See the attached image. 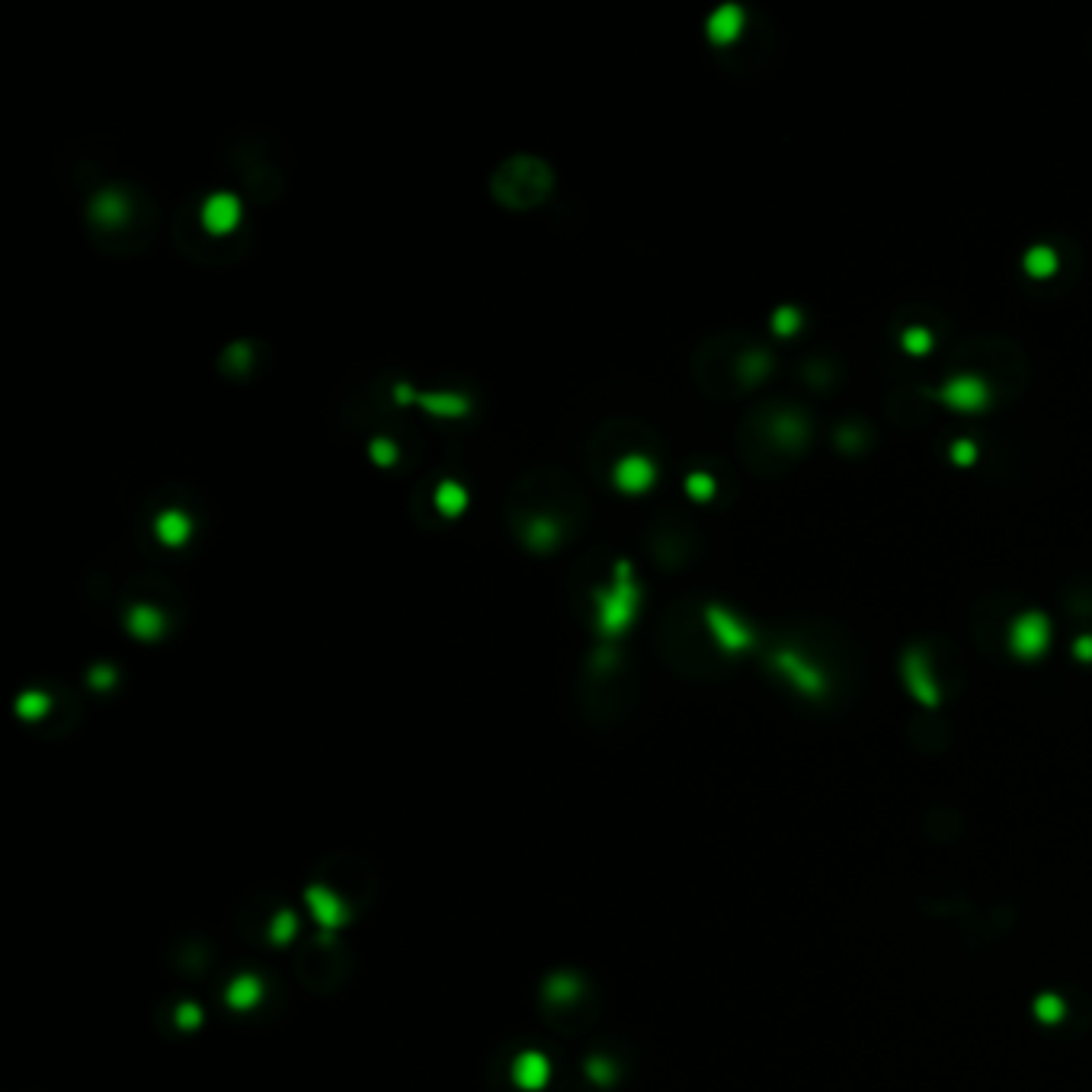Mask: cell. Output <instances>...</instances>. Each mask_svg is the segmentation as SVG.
Masks as SVG:
<instances>
[{"label": "cell", "mask_w": 1092, "mask_h": 1092, "mask_svg": "<svg viewBox=\"0 0 1092 1092\" xmlns=\"http://www.w3.org/2000/svg\"><path fill=\"white\" fill-rule=\"evenodd\" d=\"M596 599H599V631L602 635H621L628 628V621L635 619V609H638V583L631 580V567L625 561L616 567L612 586H606Z\"/></svg>", "instance_id": "obj_1"}, {"label": "cell", "mask_w": 1092, "mask_h": 1092, "mask_svg": "<svg viewBox=\"0 0 1092 1092\" xmlns=\"http://www.w3.org/2000/svg\"><path fill=\"white\" fill-rule=\"evenodd\" d=\"M935 397L958 413H980L990 407V385L980 375H955L935 391Z\"/></svg>", "instance_id": "obj_2"}, {"label": "cell", "mask_w": 1092, "mask_h": 1092, "mask_svg": "<svg viewBox=\"0 0 1092 1092\" xmlns=\"http://www.w3.org/2000/svg\"><path fill=\"white\" fill-rule=\"evenodd\" d=\"M1051 644V621L1041 612H1022L1010 628V647L1022 660L1041 657Z\"/></svg>", "instance_id": "obj_3"}, {"label": "cell", "mask_w": 1092, "mask_h": 1092, "mask_svg": "<svg viewBox=\"0 0 1092 1092\" xmlns=\"http://www.w3.org/2000/svg\"><path fill=\"white\" fill-rule=\"evenodd\" d=\"M705 621H708V628H711L715 641L721 644L724 651H730V654L746 651V647L753 644V631H750L734 612H727L724 606H708V609H705Z\"/></svg>", "instance_id": "obj_4"}, {"label": "cell", "mask_w": 1092, "mask_h": 1092, "mask_svg": "<svg viewBox=\"0 0 1092 1092\" xmlns=\"http://www.w3.org/2000/svg\"><path fill=\"white\" fill-rule=\"evenodd\" d=\"M612 481L621 494H644L657 481V468L647 455H625L612 471Z\"/></svg>", "instance_id": "obj_5"}, {"label": "cell", "mask_w": 1092, "mask_h": 1092, "mask_svg": "<svg viewBox=\"0 0 1092 1092\" xmlns=\"http://www.w3.org/2000/svg\"><path fill=\"white\" fill-rule=\"evenodd\" d=\"M241 222V199L234 192H212L202 206V225L212 234H227Z\"/></svg>", "instance_id": "obj_6"}, {"label": "cell", "mask_w": 1092, "mask_h": 1092, "mask_svg": "<svg viewBox=\"0 0 1092 1092\" xmlns=\"http://www.w3.org/2000/svg\"><path fill=\"white\" fill-rule=\"evenodd\" d=\"M775 666H779L785 676L801 689L804 696H820V692H824V676H820V670H817L814 663H807L801 654H795V651H779V654H775Z\"/></svg>", "instance_id": "obj_7"}, {"label": "cell", "mask_w": 1092, "mask_h": 1092, "mask_svg": "<svg viewBox=\"0 0 1092 1092\" xmlns=\"http://www.w3.org/2000/svg\"><path fill=\"white\" fill-rule=\"evenodd\" d=\"M904 676H907L910 692L916 699H923L926 705H935L939 692H935V682L929 676V663L923 657V651H907V657H904Z\"/></svg>", "instance_id": "obj_8"}, {"label": "cell", "mask_w": 1092, "mask_h": 1092, "mask_svg": "<svg viewBox=\"0 0 1092 1092\" xmlns=\"http://www.w3.org/2000/svg\"><path fill=\"white\" fill-rule=\"evenodd\" d=\"M708 39L711 42H718V45H727V42H734L737 36H740V29H743V10L737 7V3H724V7H718L711 17H708Z\"/></svg>", "instance_id": "obj_9"}, {"label": "cell", "mask_w": 1092, "mask_h": 1092, "mask_svg": "<svg viewBox=\"0 0 1092 1092\" xmlns=\"http://www.w3.org/2000/svg\"><path fill=\"white\" fill-rule=\"evenodd\" d=\"M154 529H157V538H161L164 545H173V548H177V545H183L186 538H189L192 522H189V516L180 513V510H164V513L157 516Z\"/></svg>", "instance_id": "obj_10"}, {"label": "cell", "mask_w": 1092, "mask_h": 1092, "mask_svg": "<svg viewBox=\"0 0 1092 1092\" xmlns=\"http://www.w3.org/2000/svg\"><path fill=\"white\" fill-rule=\"evenodd\" d=\"M128 628L138 638H157L164 631V616H161V609H154L147 602H138V606L128 609Z\"/></svg>", "instance_id": "obj_11"}, {"label": "cell", "mask_w": 1092, "mask_h": 1092, "mask_svg": "<svg viewBox=\"0 0 1092 1092\" xmlns=\"http://www.w3.org/2000/svg\"><path fill=\"white\" fill-rule=\"evenodd\" d=\"M90 212H93V218H97L100 225H119L125 215H128V206H125L122 192L106 189V192H100V196L93 199Z\"/></svg>", "instance_id": "obj_12"}, {"label": "cell", "mask_w": 1092, "mask_h": 1092, "mask_svg": "<svg viewBox=\"0 0 1092 1092\" xmlns=\"http://www.w3.org/2000/svg\"><path fill=\"white\" fill-rule=\"evenodd\" d=\"M436 506H439V513H446V516H461L465 513V506H468V494H465V487L455 484V481H442V484L436 487Z\"/></svg>", "instance_id": "obj_13"}, {"label": "cell", "mask_w": 1092, "mask_h": 1092, "mask_svg": "<svg viewBox=\"0 0 1092 1092\" xmlns=\"http://www.w3.org/2000/svg\"><path fill=\"white\" fill-rule=\"evenodd\" d=\"M1022 263H1025V272H1029L1031 279H1048V276H1054V269H1057V253L1051 247H1045V244H1038V247H1031L1022 257Z\"/></svg>", "instance_id": "obj_14"}, {"label": "cell", "mask_w": 1092, "mask_h": 1092, "mask_svg": "<svg viewBox=\"0 0 1092 1092\" xmlns=\"http://www.w3.org/2000/svg\"><path fill=\"white\" fill-rule=\"evenodd\" d=\"M420 404L430 407L433 413H439V416H461V413H468V401L461 394H423Z\"/></svg>", "instance_id": "obj_15"}, {"label": "cell", "mask_w": 1092, "mask_h": 1092, "mask_svg": "<svg viewBox=\"0 0 1092 1092\" xmlns=\"http://www.w3.org/2000/svg\"><path fill=\"white\" fill-rule=\"evenodd\" d=\"M900 343H904V350L910 352V356H926L929 350H932V333H929L926 327H907L904 330V337H900Z\"/></svg>", "instance_id": "obj_16"}, {"label": "cell", "mask_w": 1092, "mask_h": 1092, "mask_svg": "<svg viewBox=\"0 0 1092 1092\" xmlns=\"http://www.w3.org/2000/svg\"><path fill=\"white\" fill-rule=\"evenodd\" d=\"M798 327H801V311L798 308L785 305V308H779L775 314H772V330H775L779 337H795Z\"/></svg>", "instance_id": "obj_17"}, {"label": "cell", "mask_w": 1092, "mask_h": 1092, "mask_svg": "<svg viewBox=\"0 0 1092 1092\" xmlns=\"http://www.w3.org/2000/svg\"><path fill=\"white\" fill-rule=\"evenodd\" d=\"M686 491H689L692 500H711V496H715V477H711V474H701V471L689 474V477H686Z\"/></svg>", "instance_id": "obj_18"}, {"label": "cell", "mask_w": 1092, "mask_h": 1092, "mask_svg": "<svg viewBox=\"0 0 1092 1092\" xmlns=\"http://www.w3.org/2000/svg\"><path fill=\"white\" fill-rule=\"evenodd\" d=\"M775 433H779V439H782V442H801V439H804V426H801V420H798V416H782V420L775 423Z\"/></svg>", "instance_id": "obj_19"}, {"label": "cell", "mask_w": 1092, "mask_h": 1092, "mask_svg": "<svg viewBox=\"0 0 1092 1092\" xmlns=\"http://www.w3.org/2000/svg\"><path fill=\"white\" fill-rule=\"evenodd\" d=\"M526 538H529L532 545H538V548H545V545H551V541H555V526H551V522H545V519H536V522L529 526Z\"/></svg>", "instance_id": "obj_20"}, {"label": "cell", "mask_w": 1092, "mask_h": 1092, "mask_svg": "<svg viewBox=\"0 0 1092 1092\" xmlns=\"http://www.w3.org/2000/svg\"><path fill=\"white\" fill-rule=\"evenodd\" d=\"M951 461L961 465V468L974 465V461H977V446H974L970 439H958V442L951 446Z\"/></svg>", "instance_id": "obj_21"}, {"label": "cell", "mask_w": 1092, "mask_h": 1092, "mask_svg": "<svg viewBox=\"0 0 1092 1092\" xmlns=\"http://www.w3.org/2000/svg\"><path fill=\"white\" fill-rule=\"evenodd\" d=\"M740 369H743V378H746V381H760V378L765 375V369H769V359H765L763 352H756V356H746Z\"/></svg>", "instance_id": "obj_22"}, {"label": "cell", "mask_w": 1092, "mask_h": 1092, "mask_svg": "<svg viewBox=\"0 0 1092 1092\" xmlns=\"http://www.w3.org/2000/svg\"><path fill=\"white\" fill-rule=\"evenodd\" d=\"M371 455H375V461H381V465H391L394 461V446L388 442V439H375L371 442Z\"/></svg>", "instance_id": "obj_23"}, {"label": "cell", "mask_w": 1092, "mask_h": 1092, "mask_svg": "<svg viewBox=\"0 0 1092 1092\" xmlns=\"http://www.w3.org/2000/svg\"><path fill=\"white\" fill-rule=\"evenodd\" d=\"M1073 651H1076V657L1080 660H1092V635H1083V638L1076 641Z\"/></svg>", "instance_id": "obj_24"}]
</instances>
